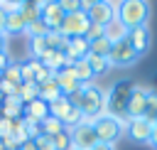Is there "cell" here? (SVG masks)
<instances>
[{
    "instance_id": "obj_1",
    "label": "cell",
    "mask_w": 157,
    "mask_h": 150,
    "mask_svg": "<svg viewBox=\"0 0 157 150\" xmlns=\"http://www.w3.org/2000/svg\"><path fill=\"white\" fill-rule=\"evenodd\" d=\"M66 98L71 101L74 108H78L83 113V123H88V125H93L101 116H108L105 113V91L98 89L96 84H83L76 93H71Z\"/></svg>"
},
{
    "instance_id": "obj_2",
    "label": "cell",
    "mask_w": 157,
    "mask_h": 150,
    "mask_svg": "<svg viewBox=\"0 0 157 150\" xmlns=\"http://www.w3.org/2000/svg\"><path fill=\"white\" fill-rule=\"evenodd\" d=\"M132 84L130 81H115L105 91V113L120 120H128V103H130Z\"/></svg>"
},
{
    "instance_id": "obj_3",
    "label": "cell",
    "mask_w": 157,
    "mask_h": 150,
    "mask_svg": "<svg viewBox=\"0 0 157 150\" xmlns=\"http://www.w3.org/2000/svg\"><path fill=\"white\" fill-rule=\"evenodd\" d=\"M147 15H150V5L142 0H123L118 10V20L128 27V32L135 27H145Z\"/></svg>"
},
{
    "instance_id": "obj_4",
    "label": "cell",
    "mask_w": 157,
    "mask_h": 150,
    "mask_svg": "<svg viewBox=\"0 0 157 150\" xmlns=\"http://www.w3.org/2000/svg\"><path fill=\"white\" fill-rule=\"evenodd\" d=\"M130 118L128 120H120V118H113V116H101L96 123H93V130H96V138L98 143L103 145H115L120 140V135L125 133Z\"/></svg>"
},
{
    "instance_id": "obj_5",
    "label": "cell",
    "mask_w": 157,
    "mask_h": 150,
    "mask_svg": "<svg viewBox=\"0 0 157 150\" xmlns=\"http://www.w3.org/2000/svg\"><path fill=\"white\" fill-rule=\"evenodd\" d=\"M118 10H120V2H113V0H93L86 15H88L91 25L105 27L113 17H118Z\"/></svg>"
},
{
    "instance_id": "obj_6",
    "label": "cell",
    "mask_w": 157,
    "mask_h": 150,
    "mask_svg": "<svg viewBox=\"0 0 157 150\" xmlns=\"http://www.w3.org/2000/svg\"><path fill=\"white\" fill-rule=\"evenodd\" d=\"M88 25H91L88 15H86L83 10H78V12H71V15H66V17H64V22H61V30H59V32H61L66 39H71V37H86Z\"/></svg>"
},
{
    "instance_id": "obj_7",
    "label": "cell",
    "mask_w": 157,
    "mask_h": 150,
    "mask_svg": "<svg viewBox=\"0 0 157 150\" xmlns=\"http://www.w3.org/2000/svg\"><path fill=\"white\" fill-rule=\"evenodd\" d=\"M108 61H110V66H130V64L137 61V52L132 49V44L128 42V37L120 39V42H115V44L110 47Z\"/></svg>"
},
{
    "instance_id": "obj_8",
    "label": "cell",
    "mask_w": 157,
    "mask_h": 150,
    "mask_svg": "<svg viewBox=\"0 0 157 150\" xmlns=\"http://www.w3.org/2000/svg\"><path fill=\"white\" fill-rule=\"evenodd\" d=\"M69 135H71V148H74V150H93V148L98 145L96 130H93V125H88V123H81V125L71 128Z\"/></svg>"
},
{
    "instance_id": "obj_9",
    "label": "cell",
    "mask_w": 157,
    "mask_h": 150,
    "mask_svg": "<svg viewBox=\"0 0 157 150\" xmlns=\"http://www.w3.org/2000/svg\"><path fill=\"white\" fill-rule=\"evenodd\" d=\"M150 89L132 84V93H130V103H128V118H145L147 111V98H150Z\"/></svg>"
},
{
    "instance_id": "obj_10",
    "label": "cell",
    "mask_w": 157,
    "mask_h": 150,
    "mask_svg": "<svg viewBox=\"0 0 157 150\" xmlns=\"http://www.w3.org/2000/svg\"><path fill=\"white\" fill-rule=\"evenodd\" d=\"M64 10H61V5L59 2H54V0H44V7H42V22H44V27L49 30V32H56V30H61V22H64Z\"/></svg>"
},
{
    "instance_id": "obj_11",
    "label": "cell",
    "mask_w": 157,
    "mask_h": 150,
    "mask_svg": "<svg viewBox=\"0 0 157 150\" xmlns=\"http://www.w3.org/2000/svg\"><path fill=\"white\" fill-rule=\"evenodd\" d=\"M152 128H155V123L152 120H147V118H130V123H128V138L130 140H135V143H150V135H152Z\"/></svg>"
},
{
    "instance_id": "obj_12",
    "label": "cell",
    "mask_w": 157,
    "mask_h": 150,
    "mask_svg": "<svg viewBox=\"0 0 157 150\" xmlns=\"http://www.w3.org/2000/svg\"><path fill=\"white\" fill-rule=\"evenodd\" d=\"M64 54H66V64L74 66L78 59H86V57H88V39H86V37H71V39L66 42Z\"/></svg>"
},
{
    "instance_id": "obj_13",
    "label": "cell",
    "mask_w": 157,
    "mask_h": 150,
    "mask_svg": "<svg viewBox=\"0 0 157 150\" xmlns=\"http://www.w3.org/2000/svg\"><path fill=\"white\" fill-rule=\"evenodd\" d=\"M54 81L59 84L61 96H71V93H76V91L83 86V84L76 79V74H74V69H71V66H66V69L56 71V74H54Z\"/></svg>"
},
{
    "instance_id": "obj_14",
    "label": "cell",
    "mask_w": 157,
    "mask_h": 150,
    "mask_svg": "<svg viewBox=\"0 0 157 150\" xmlns=\"http://www.w3.org/2000/svg\"><path fill=\"white\" fill-rule=\"evenodd\" d=\"M25 113V103L20 101V96H7L0 103V118H10V120H20Z\"/></svg>"
},
{
    "instance_id": "obj_15",
    "label": "cell",
    "mask_w": 157,
    "mask_h": 150,
    "mask_svg": "<svg viewBox=\"0 0 157 150\" xmlns=\"http://www.w3.org/2000/svg\"><path fill=\"white\" fill-rule=\"evenodd\" d=\"M128 42L132 44V49L137 52V57L145 54L147 47H150V32H147V25H145V27H135V30H130V32H128Z\"/></svg>"
},
{
    "instance_id": "obj_16",
    "label": "cell",
    "mask_w": 157,
    "mask_h": 150,
    "mask_svg": "<svg viewBox=\"0 0 157 150\" xmlns=\"http://www.w3.org/2000/svg\"><path fill=\"white\" fill-rule=\"evenodd\" d=\"M39 61H42V66H47L52 74H56V71H61V69L69 66V64H66V54L59 52V49H47Z\"/></svg>"
},
{
    "instance_id": "obj_17",
    "label": "cell",
    "mask_w": 157,
    "mask_h": 150,
    "mask_svg": "<svg viewBox=\"0 0 157 150\" xmlns=\"http://www.w3.org/2000/svg\"><path fill=\"white\" fill-rule=\"evenodd\" d=\"M22 116L29 118V120H34V123H42L44 118H49V103H44L42 98H37V101H32V103L25 106Z\"/></svg>"
},
{
    "instance_id": "obj_18",
    "label": "cell",
    "mask_w": 157,
    "mask_h": 150,
    "mask_svg": "<svg viewBox=\"0 0 157 150\" xmlns=\"http://www.w3.org/2000/svg\"><path fill=\"white\" fill-rule=\"evenodd\" d=\"M103 37H105L110 44H115V42H120V39H125V37H128V27H125L118 17H113V20L103 27Z\"/></svg>"
},
{
    "instance_id": "obj_19",
    "label": "cell",
    "mask_w": 157,
    "mask_h": 150,
    "mask_svg": "<svg viewBox=\"0 0 157 150\" xmlns=\"http://www.w3.org/2000/svg\"><path fill=\"white\" fill-rule=\"evenodd\" d=\"M39 98H42L44 103H54V101L61 98V89H59V84L54 81V76L39 86Z\"/></svg>"
},
{
    "instance_id": "obj_20",
    "label": "cell",
    "mask_w": 157,
    "mask_h": 150,
    "mask_svg": "<svg viewBox=\"0 0 157 150\" xmlns=\"http://www.w3.org/2000/svg\"><path fill=\"white\" fill-rule=\"evenodd\" d=\"M25 30H27V22L20 12L5 15V34H25Z\"/></svg>"
},
{
    "instance_id": "obj_21",
    "label": "cell",
    "mask_w": 157,
    "mask_h": 150,
    "mask_svg": "<svg viewBox=\"0 0 157 150\" xmlns=\"http://www.w3.org/2000/svg\"><path fill=\"white\" fill-rule=\"evenodd\" d=\"M42 7H44V0H37V2H25V0H22L20 15H22L25 22L29 25V22H37V20L42 17Z\"/></svg>"
},
{
    "instance_id": "obj_22",
    "label": "cell",
    "mask_w": 157,
    "mask_h": 150,
    "mask_svg": "<svg viewBox=\"0 0 157 150\" xmlns=\"http://www.w3.org/2000/svg\"><path fill=\"white\" fill-rule=\"evenodd\" d=\"M47 49L49 47H47V39L44 37H29L27 39V54H29V59H42Z\"/></svg>"
},
{
    "instance_id": "obj_23",
    "label": "cell",
    "mask_w": 157,
    "mask_h": 150,
    "mask_svg": "<svg viewBox=\"0 0 157 150\" xmlns=\"http://www.w3.org/2000/svg\"><path fill=\"white\" fill-rule=\"evenodd\" d=\"M74 106H71V101L66 98V96H61L59 101H54V103H49V116H54V118H59V120H64L66 116H69V111H71Z\"/></svg>"
},
{
    "instance_id": "obj_24",
    "label": "cell",
    "mask_w": 157,
    "mask_h": 150,
    "mask_svg": "<svg viewBox=\"0 0 157 150\" xmlns=\"http://www.w3.org/2000/svg\"><path fill=\"white\" fill-rule=\"evenodd\" d=\"M39 98V86L34 84V81H25L22 86H20V101L27 106V103H32V101H37Z\"/></svg>"
},
{
    "instance_id": "obj_25",
    "label": "cell",
    "mask_w": 157,
    "mask_h": 150,
    "mask_svg": "<svg viewBox=\"0 0 157 150\" xmlns=\"http://www.w3.org/2000/svg\"><path fill=\"white\" fill-rule=\"evenodd\" d=\"M61 130H66V128H64V123H61L59 118L49 116V118H44V120H42V135H49V138H54V135H59Z\"/></svg>"
},
{
    "instance_id": "obj_26",
    "label": "cell",
    "mask_w": 157,
    "mask_h": 150,
    "mask_svg": "<svg viewBox=\"0 0 157 150\" xmlns=\"http://www.w3.org/2000/svg\"><path fill=\"white\" fill-rule=\"evenodd\" d=\"M71 69H74V74H76V79H78L81 84H91L93 71H91V66H88V61H86V59H78Z\"/></svg>"
},
{
    "instance_id": "obj_27",
    "label": "cell",
    "mask_w": 157,
    "mask_h": 150,
    "mask_svg": "<svg viewBox=\"0 0 157 150\" xmlns=\"http://www.w3.org/2000/svg\"><path fill=\"white\" fill-rule=\"evenodd\" d=\"M110 47H113V44H110L105 37H101V39H96V42H88V54H96V57H105V59H108Z\"/></svg>"
},
{
    "instance_id": "obj_28",
    "label": "cell",
    "mask_w": 157,
    "mask_h": 150,
    "mask_svg": "<svg viewBox=\"0 0 157 150\" xmlns=\"http://www.w3.org/2000/svg\"><path fill=\"white\" fill-rule=\"evenodd\" d=\"M86 61H88V66H91L93 76H98V74H103V71H108V69H110V61H108L105 57H96V54H88V57H86Z\"/></svg>"
},
{
    "instance_id": "obj_29",
    "label": "cell",
    "mask_w": 157,
    "mask_h": 150,
    "mask_svg": "<svg viewBox=\"0 0 157 150\" xmlns=\"http://www.w3.org/2000/svg\"><path fill=\"white\" fill-rule=\"evenodd\" d=\"M44 39H47V47H49V49H59V52H64V49H66V42H69L59 30H56V32H47Z\"/></svg>"
},
{
    "instance_id": "obj_30",
    "label": "cell",
    "mask_w": 157,
    "mask_h": 150,
    "mask_svg": "<svg viewBox=\"0 0 157 150\" xmlns=\"http://www.w3.org/2000/svg\"><path fill=\"white\" fill-rule=\"evenodd\" d=\"M0 79H5V81H10V84H15V86H22V74H20V61H12L2 74H0Z\"/></svg>"
},
{
    "instance_id": "obj_31",
    "label": "cell",
    "mask_w": 157,
    "mask_h": 150,
    "mask_svg": "<svg viewBox=\"0 0 157 150\" xmlns=\"http://www.w3.org/2000/svg\"><path fill=\"white\" fill-rule=\"evenodd\" d=\"M52 143H54V150H71V135H69V130H61L59 135H54Z\"/></svg>"
},
{
    "instance_id": "obj_32",
    "label": "cell",
    "mask_w": 157,
    "mask_h": 150,
    "mask_svg": "<svg viewBox=\"0 0 157 150\" xmlns=\"http://www.w3.org/2000/svg\"><path fill=\"white\" fill-rule=\"evenodd\" d=\"M59 5L64 10V15H71V12H78L81 10V2H76V0H59Z\"/></svg>"
},
{
    "instance_id": "obj_33",
    "label": "cell",
    "mask_w": 157,
    "mask_h": 150,
    "mask_svg": "<svg viewBox=\"0 0 157 150\" xmlns=\"http://www.w3.org/2000/svg\"><path fill=\"white\" fill-rule=\"evenodd\" d=\"M101 37H103V27H101V25H88L86 39H88V42H96V39H101Z\"/></svg>"
},
{
    "instance_id": "obj_34",
    "label": "cell",
    "mask_w": 157,
    "mask_h": 150,
    "mask_svg": "<svg viewBox=\"0 0 157 150\" xmlns=\"http://www.w3.org/2000/svg\"><path fill=\"white\" fill-rule=\"evenodd\" d=\"M34 145H37V150H54V143H52L49 135H39L34 140Z\"/></svg>"
},
{
    "instance_id": "obj_35",
    "label": "cell",
    "mask_w": 157,
    "mask_h": 150,
    "mask_svg": "<svg viewBox=\"0 0 157 150\" xmlns=\"http://www.w3.org/2000/svg\"><path fill=\"white\" fill-rule=\"evenodd\" d=\"M10 64H12V57H10V52H7V49H0V74H2V71H5Z\"/></svg>"
},
{
    "instance_id": "obj_36",
    "label": "cell",
    "mask_w": 157,
    "mask_h": 150,
    "mask_svg": "<svg viewBox=\"0 0 157 150\" xmlns=\"http://www.w3.org/2000/svg\"><path fill=\"white\" fill-rule=\"evenodd\" d=\"M147 145L157 150V123H155V128H152V135H150V143H147Z\"/></svg>"
},
{
    "instance_id": "obj_37",
    "label": "cell",
    "mask_w": 157,
    "mask_h": 150,
    "mask_svg": "<svg viewBox=\"0 0 157 150\" xmlns=\"http://www.w3.org/2000/svg\"><path fill=\"white\" fill-rule=\"evenodd\" d=\"M20 150H37V145H34V140H27L25 145H20Z\"/></svg>"
},
{
    "instance_id": "obj_38",
    "label": "cell",
    "mask_w": 157,
    "mask_h": 150,
    "mask_svg": "<svg viewBox=\"0 0 157 150\" xmlns=\"http://www.w3.org/2000/svg\"><path fill=\"white\" fill-rule=\"evenodd\" d=\"M5 44H7V34H2V32H0V49H7Z\"/></svg>"
},
{
    "instance_id": "obj_39",
    "label": "cell",
    "mask_w": 157,
    "mask_h": 150,
    "mask_svg": "<svg viewBox=\"0 0 157 150\" xmlns=\"http://www.w3.org/2000/svg\"><path fill=\"white\" fill-rule=\"evenodd\" d=\"M93 150H115V148H113V145H103V143H98Z\"/></svg>"
},
{
    "instance_id": "obj_40",
    "label": "cell",
    "mask_w": 157,
    "mask_h": 150,
    "mask_svg": "<svg viewBox=\"0 0 157 150\" xmlns=\"http://www.w3.org/2000/svg\"><path fill=\"white\" fill-rule=\"evenodd\" d=\"M0 32L5 34V15H2V12H0Z\"/></svg>"
},
{
    "instance_id": "obj_41",
    "label": "cell",
    "mask_w": 157,
    "mask_h": 150,
    "mask_svg": "<svg viewBox=\"0 0 157 150\" xmlns=\"http://www.w3.org/2000/svg\"><path fill=\"white\" fill-rule=\"evenodd\" d=\"M155 123H157V118H155Z\"/></svg>"
},
{
    "instance_id": "obj_42",
    "label": "cell",
    "mask_w": 157,
    "mask_h": 150,
    "mask_svg": "<svg viewBox=\"0 0 157 150\" xmlns=\"http://www.w3.org/2000/svg\"><path fill=\"white\" fill-rule=\"evenodd\" d=\"M2 150H5V148H2Z\"/></svg>"
}]
</instances>
